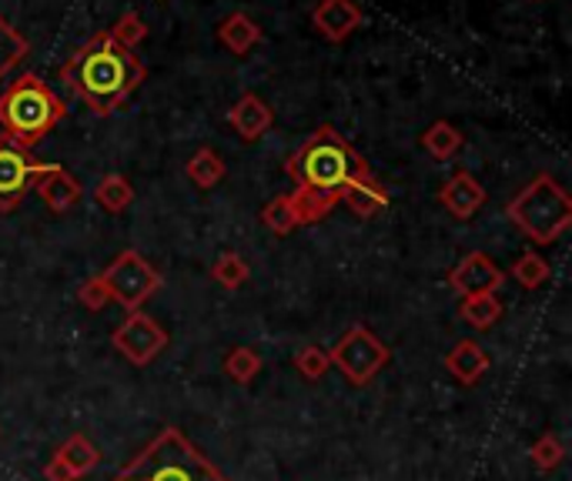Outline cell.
<instances>
[{
  "label": "cell",
  "mask_w": 572,
  "mask_h": 481,
  "mask_svg": "<svg viewBox=\"0 0 572 481\" xmlns=\"http://www.w3.org/2000/svg\"><path fill=\"white\" fill-rule=\"evenodd\" d=\"M110 344L118 348L131 365L145 368L168 348V331L145 311H128V318L114 328Z\"/></svg>",
  "instance_id": "9"
},
{
  "label": "cell",
  "mask_w": 572,
  "mask_h": 481,
  "mask_svg": "<svg viewBox=\"0 0 572 481\" xmlns=\"http://www.w3.org/2000/svg\"><path fill=\"white\" fill-rule=\"evenodd\" d=\"M285 174L295 181V188H315V191H335L369 178V161L346 141V135H338L331 125L315 128L298 151L285 161Z\"/></svg>",
  "instance_id": "2"
},
{
  "label": "cell",
  "mask_w": 572,
  "mask_h": 481,
  "mask_svg": "<svg viewBox=\"0 0 572 481\" xmlns=\"http://www.w3.org/2000/svg\"><path fill=\"white\" fill-rule=\"evenodd\" d=\"M288 207H292L298 227L301 224H318L338 207V194L335 191H315V188H295L288 194Z\"/></svg>",
  "instance_id": "18"
},
{
  "label": "cell",
  "mask_w": 572,
  "mask_h": 481,
  "mask_svg": "<svg viewBox=\"0 0 572 481\" xmlns=\"http://www.w3.org/2000/svg\"><path fill=\"white\" fill-rule=\"evenodd\" d=\"M338 204H346V207H349L356 217H362V221H372V217H379V214L389 207V191L369 174V178H359V181H352V184L341 188Z\"/></svg>",
  "instance_id": "15"
},
{
  "label": "cell",
  "mask_w": 572,
  "mask_h": 481,
  "mask_svg": "<svg viewBox=\"0 0 572 481\" xmlns=\"http://www.w3.org/2000/svg\"><path fill=\"white\" fill-rule=\"evenodd\" d=\"M184 174H188V181H191L194 188L211 191L214 184H221V181H224L227 168H224V161H221V154H218L214 148H198V151L188 158Z\"/></svg>",
  "instance_id": "19"
},
{
  "label": "cell",
  "mask_w": 572,
  "mask_h": 481,
  "mask_svg": "<svg viewBox=\"0 0 572 481\" xmlns=\"http://www.w3.org/2000/svg\"><path fill=\"white\" fill-rule=\"evenodd\" d=\"M77 301H81L87 311H104V308L110 304V291H107L104 278H100V275L87 278V281L77 288Z\"/></svg>",
  "instance_id": "32"
},
{
  "label": "cell",
  "mask_w": 572,
  "mask_h": 481,
  "mask_svg": "<svg viewBox=\"0 0 572 481\" xmlns=\"http://www.w3.org/2000/svg\"><path fill=\"white\" fill-rule=\"evenodd\" d=\"M34 188H38L41 201H44L54 214L71 211V207L81 201V194H84L81 181H77L71 171H64L61 164H57L54 171H47L44 178H38V181H34Z\"/></svg>",
  "instance_id": "16"
},
{
  "label": "cell",
  "mask_w": 572,
  "mask_h": 481,
  "mask_svg": "<svg viewBox=\"0 0 572 481\" xmlns=\"http://www.w3.org/2000/svg\"><path fill=\"white\" fill-rule=\"evenodd\" d=\"M509 275H512V281H516L519 288H526V291H536V288H542V285L549 281L552 268H549V261H545L542 255H536V252H526V255H519V258L512 261Z\"/></svg>",
  "instance_id": "26"
},
{
  "label": "cell",
  "mask_w": 572,
  "mask_h": 481,
  "mask_svg": "<svg viewBox=\"0 0 572 481\" xmlns=\"http://www.w3.org/2000/svg\"><path fill=\"white\" fill-rule=\"evenodd\" d=\"M64 84L91 107L97 117H110L148 77L135 51L121 47L107 31L81 44L61 67Z\"/></svg>",
  "instance_id": "1"
},
{
  "label": "cell",
  "mask_w": 572,
  "mask_h": 481,
  "mask_svg": "<svg viewBox=\"0 0 572 481\" xmlns=\"http://www.w3.org/2000/svg\"><path fill=\"white\" fill-rule=\"evenodd\" d=\"M438 204L455 217V221H469L479 214L486 204V188L479 184L476 174L469 171H455L442 188H438Z\"/></svg>",
  "instance_id": "12"
},
{
  "label": "cell",
  "mask_w": 572,
  "mask_h": 481,
  "mask_svg": "<svg viewBox=\"0 0 572 481\" xmlns=\"http://www.w3.org/2000/svg\"><path fill=\"white\" fill-rule=\"evenodd\" d=\"M292 365H295V372H298L305 382H321V378H325V372L331 368V361H328V351H325V348H318V344H305V348H298V351H295Z\"/></svg>",
  "instance_id": "28"
},
{
  "label": "cell",
  "mask_w": 572,
  "mask_h": 481,
  "mask_svg": "<svg viewBox=\"0 0 572 481\" xmlns=\"http://www.w3.org/2000/svg\"><path fill=\"white\" fill-rule=\"evenodd\" d=\"M389 357L392 354H389L385 341L372 328H366V324H352L346 334L335 341V348L328 351V361L356 388L372 385L382 375V368L389 365Z\"/></svg>",
  "instance_id": "6"
},
{
  "label": "cell",
  "mask_w": 572,
  "mask_h": 481,
  "mask_svg": "<svg viewBox=\"0 0 572 481\" xmlns=\"http://www.w3.org/2000/svg\"><path fill=\"white\" fill-rule=\"evenodd\" d=\"M54 458H57L64 468H71L74 478H84L91 468H97L100 451H97V445H94L87 435H71V438L54 451Z\"/></svg>",
  "instance_id": "20"
},
{
  "label": "cell",
  "mask_w": 572,
  "mask_h": 481,
  "mask_svg": "<svg viewBox=\"0 0 572 481\" xmlns=\"http://www.w3.org/2000/svg\"><path fill=\"white\" fill-rule=\"evenodd\" d=\"M218 41L224 44V51H232L235 57H248L262 41V28L252 14L235 11L218 24Z\"/></svg>",
  "instance_id": "17"
},
{
  "label": "cell",
  "mask_w": 572,
  "mask_h": 481,
  "mask_svg": "<svg viewBox=\"0 0 572 481\" xmlns=\"http://www.w3.org/2000/svg\"><path fill=\"white\" fill-rule=\"evenodd\" d=\"M28 54H31L28 38L4 14H0V81H8L11 71L28 61Z\"/></svg>",
  "instance_id": "22"
},
{
  "label": "cell",
  "mask_w": 572,
  "mask_h": 481,
  "mask_svg": "<svg viewBox=\"0 0 572 481\" xmlns=\"http://www.w3.org/2000/svg\"><path fill=\"white\" fill-rule=\"evenodd\" d=\"M258 372H262V354L255 348L239 344V348H232L224 354V375L232 378L235 385H252L258 378Z\"/></svg>",
  "instance_id": "25"
},
{
  "label": "cell",
  "mask_w": 572,
  "mask_h": 481,
  "mask_svg": "<svg viewBox=\"0 0 572 481\" xmlns=\"http://www.w3.org/2000/svg\"><path fill=\"white\" fill-rule=\"evenodd\" d=\"M262 224L272 231V234H292L298 224H295V214L288 207V194H278L272 197L265 207H262Z\"/></svg>",
  "instance_id": "31"
},
{
  "label": "cell",
  "mask_w": 572,
  "mask_h": 481,
  "mask_svg": "<svg viewBox=\"0 0 572 481\" xmlns=\"http://www.w3.org/2000/svg\"><path fill=\"white\" fill-rule=\"evenodd\" d=\"M227 125H232L235 131H239V138L242 141H262L265 138V131L275 125V114H272V107L258 97V94H242L235 104H232V110H227Z\"/></svg>",
  "instance_id": "13"
},
{
  "label": "cell",
  "mask_w": 572,
  "mask_h": 481,
  "mask_svg": "<svg viewBox=\"0 0 572 481\" xmlns=\"http://www.w3.org/2000/svg\"><path fill=\"white\" fill-rule=\"evenodd\" d=\"M64 117V100L38 74H21L0 94V131L28 151L41 145Z\"/></svg>",
  "instance_id": "4"
},
{
  "label": "cell",
  "mask_w": 572,
  "mask_h": 481,
  "mask_svg": "<svg viewBox=\"0 0 572 481\" xmlns=\"http://www.w3.org/2000/svg\"><path fill=\"white\" fill-rule=\"evenodd\" d=\"M54 168L57 164L38 161L28 148H21L11 138L0 135V211L11 214L28 197V191L34 188V181L44 178Z\"/></svg>",
  "instance_id": "8"
},
{
  "label": "cell",
  "mask_w": 572,
  "mask_h": 481,
  "mask_svg": "<svg viewBox=\"0 0 572 481\" xmlns=\"http://www.w3.org/2000/svg\"><path fill=\"white\" fill-rule=\"evenodd\" d=\"M506 214L532 245H552L572 224V197L552 174H536L506 204Z\"/></svg>",
  "instance_id": "5"
},
{
  "label": "cell",
  "mask_w": 572,
  "mask_h": 481,
  "mask_svg": "<svg viewBox=\"0 0 572 481\" xmlns=\"http://www.w3.org/2000/svg\"><path fill=\"white\" fill-rule=\"evenodd\" d=\"M94 201L107 211V214H125L135 204V188L125 174H104L94 188Z\"/></svg>",
  "instance_id": "21"
},
{
  "label": "cell",
  "mask_w": 572,
  "mask_h": 481,
  "mask_svg": "<svg viewBox=\"0 0 572 481\" xmlns=\"http://www.w3.org/2000/svg\"><path fill=\"white\" fill-rule=\"evenodd\" d=\"M506 281V271L483 252H473L466 255L459 265L448 271V288L463 298H473V295H496Z\"/></svg>",
  "instance_id": "10"
},
{
  "label": "cell",
  "mask_w": 572,
  "mask_h": 481,
  "mask_svg": "<svg viewBox=\"0 0 572 481\" xmlns=\"http://www.w3.org/2000/svg\"><path fill=\"white\" fill-rule=\"evenodd\" d=\"M211 278L224 288V291H239L248 281V265L239 252H224L218 255V261L211 265Z\"/></svg>",
  "instance_id": "27"
},
{
  "label": "cell",
  "mask_w": 572,
  "mask_h": 481,
  "mask_svg": "<svg viewBox=\"0 0 572 481\" xmlns=\"http://www.w3.org/2000/svg\"><path fill=\"white\" fill-rule=\"evenodd\" d=\"M445 368H448V375H452L455 382H459V385L473 388V385H479L483 375L489 372V354H486V348H483L479 341H473V338L455 341V344L448 348V354H445Z\"/></svg>",
  "instance_id": "14"
},
{
  "label": "cell",
  "mask_w": 572,
  "mask_h": 481,
  "mask_svg": "<svg viewBox=\"0 0 572 481\" xmlns=\"http://www.w3.org/2000/svg\"><path fill=\"white\" fill-rule=\"evenodd\" d=\"M529 458H532V464H536L539 471H552V468H559V464H562V458H565V445L559 441V435L545 431L542 438H536V441H532Z\"/></svg>",
  "instance_id": "30"
},
{
  "label": "cell",
  "mask_w": 572,
  "mask_h": 481,
  "mask_svg": "<svg viewBox=\"0 0 572 481\" xmlns=\"http://www.w3.org/2000/svg\"><path fill=\"white\" fill-rule=\"evenodd\" d=\"M459 318L473 324L476 331H489L502 318V301L496 295H473L459 301Z\"/></svg>",
  "instance_id": "24"
},
{
  "label": "cell",
  "mask_w": 572,
  "mask_h": 481,
  "mask_svg": "<svg viewBox=\"0 0 572 481\" xmlns=\"http://www.w3.org/2000/svg\"><path fill=\"white\" fill-rule=\"evenodd\" d=\"M362 21L366 14L356 0H318L311 8V28L331 44H346L362 28Z\"/></svg>",
  "instance_id": "11"
},
{
  "label": "cell",
  "mask_w": 572,
  "mask_h": 481,
  "mask_svg": "<svg viewBox=\"0 0 572 481\" xmlns=\"http://www.w3.org/2000/svg\"><path fill=\"white\" fill-rule=\"evenodd\" d=\"M463 131L455 128V125H448V120H435V125L422 135V148L435 158V161H448V158H455L459 154V148H463Z\"/></svg>",
  "instance_id": "23"
},
{
  "label": "cell",
  "mask_w": 572,
  "mask_h": 481,
  "mask_svg": "<svg viewBox=\"0 0 572 481\" xmlns=\"http://www.w3.org/2000/svg\"><path fill=\"white\" fill-rule=\"evenodd\" d=\"M110 481H227V474L181 428H165Z\"/></svg>",
  "instance_id": "3"
},
{
  "label": "cell",
  "mask_w": 572,
  "mask_h": 481,
  "mask_svg": "<svg viewBox=\"0 0 572 481\" xmlns=\"http://www.w3.org/2000/svg\"><path fill=\"white\" fill-rule=\"evenodd\" d=\"M100 278H104V285L110 291V301H118L125 311H141L145 301H151L161 291V285H165L161 271L145 255H138L131 248L114 258L100 271Z\"/></svg>",
  "instance_id": "7"
},
{
  "label": "cell",
  "mask_w": 572,
  "mask_h": 481,
  "mask_svg": "<svg viewBox=\"0 0 572 481\" xmlns=\"http://www.w3.org/2000/svg\"><path fill=\"white\" fill-rule=\"evenodd\" d=\"M114 41H118L121 47H128V51H135L145 38H148V21L138 14V11H125L118 21H114V28L107 31Z\"/></svg>",
  "instance_id": "29"
},
{
  "label": "cell",
  "mask_w": 572,
  "mask_h": 481,
  "mask_svg": "<svg viewBox=\"0 0 572 481\" xmlns=\"http://www.w3.org/2000/svg\"><path fill=\"white\" fill-rule=\"evenodd\" d=\"M44 478H47V481H77V478L71 474V468H64L57 458H51V461L44 464Z\"/></svg>",
  "instance_id": "33"
}]
</instances>
